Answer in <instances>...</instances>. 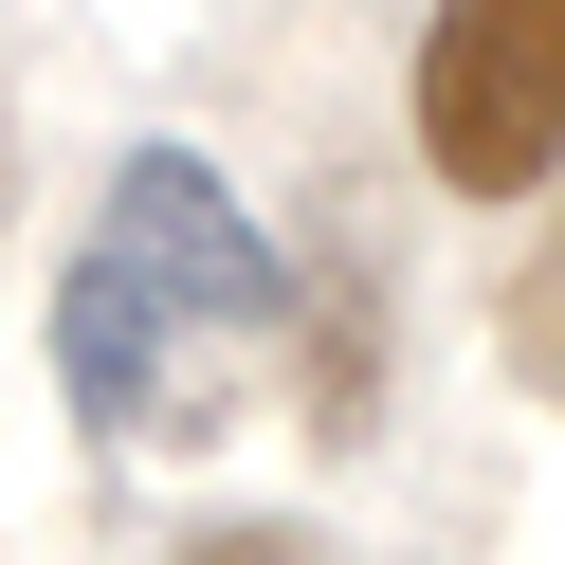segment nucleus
<instances>
[{
  "label": "nucleus",
  "mask_w": 565,
  "mask_h": 565,
  "mask_svg": "<svg viewBox=\"0 0 565 565\" xmlns=\"http://www.w3.org/2000/svg\"><path fill=\"white\" fill-rule=\"evenodd\" d=\"M274 310H292V256L237 220V183L201 147H128L74 292H55V383L92 438H201L274 365Z\"/></svg>",
  "instance_id": "1"
},
{
  "label": "nucleus",
  "mask_w": 565,
  "mask_h": 565,
  "mask_svg": "<svg viewBox=\"0 0 565 565\" xmlns=\"http://www.w3.org/2000/svg\"><path fill=\"white\" fill-rule=\"evenodd\" d=\"M201 565H310V529H237V547H201Z\"/></svg>",
  "instance_id": "4"
},
{
  "label": "nucleus",
  "mask_w": 565,
  "mask_h": 565,
  "mask_svg": "<svg viewBox=\"0 0 565 565\" xmlns=\"http://www.w3.org/2000/svg\"><path fill=\"white\" fill-rule=\"evenodd\" d=\"M511 365H529V383L565 402V237L529 256V292H511Z\"/></svg>",
  "instance_id": "3"
},
{
  "label": "nucleus",
  "mask_w": 565,
  "mask_h": 565,
  "mask_svg": "<svg viewBox=\"0 0 565 565\" xmlns=\"http://www.w3.org/2000/svg\"><path fill=\"white\" fill-rule=\"evenodd\" d=\"M419 164L456 201H529L565 164V0H438V38H419Z\"/></svg>",
  "instance_id": "2"
}]
</instances>
